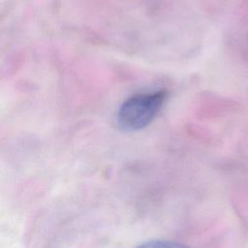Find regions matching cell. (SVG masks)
Instances as JSON below:
<instances>
[{
	"instance_id": "6da1fadb",
	"label": "cell",
	"mask_w": 248,
	"mask_h": 248,
	"mask_svg": "<svg viewBox=\"0 0 248 248\" xmlns=\"http://www.w3.org/2000/svg\"><path fill=\"white\" fill-rule=\"evenodd\" d=\"M167 94L166 90H157L138 93L126 99L116 114V123L119 129L136 132L148 126L161 110Z\"/></svg>"
},
{
	"instance_id": "7a4b0ae2",
	"label": "cell",
	"mask_w": 248,
	"mask_h": 248,
	"mask_svg": "<svg viewBox=\"0 0 248 248\" xmlns=\"http://www.w3.org/2000/svg\"><path fill=\"white\" fill-rule=\"evenodd\" d=\"M140 246L144 247H177L181 246L180 243L174 242L172 240H167V239H153L145 241L144 243L140 244Z\"/></svg>"
}]
</instances>
